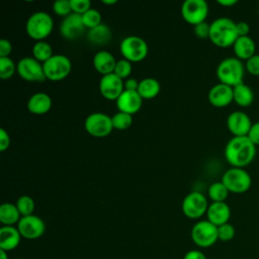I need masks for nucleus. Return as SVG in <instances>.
Listing matches in <instances>:
<instances>
[{"label": "nucleus", "instance_id": "nucleus-1", "mask_svg": "<svg viewBox=\"0 0 259 259\" xmlns=\"http://www.w3.org/2000/svg\"><path fill=\"white\" fill-rule=\"evenodd\" d=\"M225 158L232 167L244 168L251 164L256 156V146L245 137H233L225 147Z\"/></svg>", "mask_w": 259, "mask_h": 259}, {"label": "nucleus", "instance_id": "nucleus-2", "mask_svg": "<svg viewBox=\"0 0 259 259\" xmlns=\"http://www.w3.org/2000/svg\"><path fill=\"white\" fill-rule=\"evenodd\" d=\"M237 22L228 17H219L210 23L209 40L219 48L233 47L239 37L237 32Z\"/></svg>", "mask_w": 259, "mask_h": 259}, {"label": "nucleus", "instance_id": "nucleus-3", "mask_svg": "<svg viewBox=\"0 0 259 259\" xmlns=\"http://www.w3.org/2000/svg\"><path fill=\"white\" fill-rule=\"evenodd\" d=\"M245 70V65L241 60L236 57H230L219 63L215 74L220 83L235 87L243 83Z\"/></svg>", "mask_w": 259, "mask_h": 259}, {"label": "nucleus", "instance_id": "nucleus-4", "mask_svg": "<svg viewBox=\"0 0 259 259\" xmlns=\"http://www.w3.org/2000/svg\"><path fill=\"white\" fill-rule=\"evenodd\" d=\"M54 20L52 16L45 11H37L32 13L25 24V30L27 35L36 40L40 41L47 38L53 31Z\"/></svg>", "mask_w": 259, "mask_h": 259}, {"label": "nucleus", "instance_id": "nucleus-5", "mask_svg": "<svg viewBox=\"0 0 259 259\" xmlns=\"http://www.w3.org/2000/svg\"><path fill=\"white\" fill-rule=\"evenodd\" d=\"M119 51L123 59L131 63H139L147 58L149 47L144 38L137 35H128L120 41Z\"/></svg>", "mask_w": 259, "mask_h": 259}, {"label": "nucleus", "instance_id": "nucleus-6", "mask_svg": "<svg viewBox=\"0 0 259 259\" xmlns=\"http://www.w3.org/2000/svg\"><path fill=\"white\" fill-rule=\"evenodd\" d=\"M42 68L46 79L57 82L69 76L72 71V63L67 56L57 54L45 62Z\"/></svg>", "mask_w": 259, "mask_h": 259}, {"label": "nucleus", "instance_id": "nucleus-7", "mask_svg": "<svg viewBox=\"0 0 259 259\" xmlns=\"http://www.w3.org/2000/svg\"><path fill=\"white\" fill-rule=\"evenodd\" d=\"M230 192L233 193H244L251 187L252 179L250 174L244 168L231 167L229 168L222 177L221 180Z\"/></svg>", "mask_w": 259, "mask_h": 259}, {"label": "nucleus", "instance_id": "nucleus-8", "mask_svg": "<svg viewBox=\"0 0 259 259\" xmlns=\"http://www.w3.org/2000/svg\"><path fill=\"white\" fill-rule=\"evenodd\" d=\"M192 242L201 248H208L215 244L218 239V227L207 220L197 222L191 229Z\"/></svg>", "mask_w": 259, "mask_h": 259}, {"label": "nucleus", "instance_id": "nucleus-9", "mask_svg": "<svg viewBox=\"0 0 259 259\" xmlns=\"http://www.w3.org/2000/svg\"><path fill=\"white\" fill-rule=\"evenodd\" d=\"M208 202L204 194L199 191H191L182 200V212L185 217L191 220L199 219L206 214Z\"/></svg>", "mask_w": 259, "mask_h": 259}, {"label": "nucleus", "instance_id": "nucleus-10", "mask_svg": "<svg viewBox=\"0 0 259 259\" xmlns=\"http://www.w3.org/2000/svg\"><path fill=\"white\" fill-rule=\"evenodd\" d=\"M84 127L85 131L92 137H107L113 130L111 116L103 112H93L86 117Z\"/></svg>", "mask_w": 259, "mask_h": 259}, {"label": "nucleus", "instance_id": "nucleus-11", "mask_svg": "<svg viewBox=\"0 0 259 259\" xmlns=\"http://www.w3.org/2000/svg\"><path fill=\"white\" fill-rule=\"evenodd\" d=\"M208 15V5L204 0H186L181 6V16L187 23L195 26L204 22Z\"/></svg>", "mask_w": 259, "mask_h": 259}, {"label": "nucleus", "instance_id": "nucleus-12", "mask_svg": "<svg viewBox=\"0 0 259 259\" xmlns=\"http://www.w3.org/2000/svg\"><path fill=\"white\" fill-rule=\"evenodd\" d=\"M17 74L27 82H44L46 80L42 64L33 57H24L18 61Z\"/></svg>", "mask_w": 259, "mask_h": 259}, {"label": "nucleus", "instance_id": "nucleus-13", "mask_svg": "<svg viewBox=\"0 0 259 259\" xmlns=\"http://www.w3.org/2000/svg\"><path fill=\"white\" fill-rule=\"evenodd\" d=\"M16 228L18 229L21 237L27 240L38 239L46 231L45 222L35 214L21 217Z\"/></svg>", "mask_w": 259, "mask_h": 259}, {"label": "nucleus", "instance_id": "nucleus-14", "mask_svg": "<svg viewBox=\"0 0 259 259\" xmlns=\"http://www.w3.org/2000/svg\"><path fill=\"white\" fill-rule=\"evenodd\" d=\"M123 91V80L117 77L114 73L104 75L100 78L99 92L103 98L110 101H116Z\"/></svg>", "mask_w": 259, "mask_h": 259}, {"label": "nucleus", "instance_id": "nucleus-15", "mask_svg": "<svg viewBox=\"0 0 259 259\" xmlns=\"http://www.w3.org/2000/svg\"><path fill=\"white\" fill-rule=\"evenodd\" d=\"M85 30L86 27L84 26L82 15L73 12L63 18L60 24V33L64 38L68 40H74L78 38L85 32Z\"/></svg>", "mask_w": 259, "mask_h": 259}, {"label": "nucleus", "instance_id": "nucleus-16", "mask_svg": "<svg viewBox=\"0 0 259 259\" xmlns=\"http://www.w3.org/2000/svg\"><path fill=\"white\" fill-rule=\"evenodd\" d=\"M252 124L250 116L241 110L233 111L227 117V127L233 137L247 136Z\"/></svg>", "mask_w": 259, "mask_h": 259}, {"label": "nucleus", "instance_id": "nucleus-17", "mask_svg": "<svg viewBox=\"0 0 259 259\" xmlns=\"http://www.w3.org/2000/svg\"><path fill=\"white\" fill-rule=\"evenodd\" d=\"M207 99L213 107H226L234 101L233 87L223 83H218L209 89L207 93Z\"/></svg>", "mask_w": 259, "mask_h": 259}, {"label": "nucleus", "instance_id": "nucleus-18", "mask_svg": "<svg viewBox=\"0 0 259 259\" xmlns=\"http://www.w3.org/2000/svg\"><path fill=\"white\" fill-rule=\"evenodd\" d=\"M115 102L118 111L133 115L141 109L143 104V98L140 96L138 91L124 90Z\"/></svg>", "mask_w": 259, "mask_h": 259}, {"label": "nucleus", "instance_id": "nucleus-19", "mask_svg": "<svg viewBox=\"0 0 259 259\" xmlns=\"http://www.w3.org/2000/svg\"><path fill=\"white\" fill-rule=\"evenodd\" d=\"M207 221L217 227L229 223L231 218V208L225 202H211L206 210Z\"/></svg>", "mask_w": 259, "mask_h": 259}, {"label": "nucleus", "instance_id": "nucleus-20", "mask_svg": "<svg viewBox=\"0 0 259 259\" xmlns=\"http://www.w3.org/2000/svg\"><path fill=\"white\" fill-rule=\"evenodd\" d=\"M53 105L52 98L45 92H37L32 94L27 101V109L30 113L35 115H42L48 113Z\"/></svg>", "mask_w": 259, "mask_h": 259}, {"label": "nucleus", "instance_id": "nucleus-21", "mask_svg": "<svg viewBox=\"0 0 259 259\" xmlns=\"http://www.w3.org/2000/svg\"><path fill=\"white\" fill-rule=\"evenodd\" d=\"M21 235L14 226H3L0 229V250L9 252L16 249L20 243Z\"/></svg>", "mask_w": 259, "mask_h": 259}, {"label": "nucleus", "instance_id": "nucleus-22", "mask_svg": "<svg viewBox=\"0 0 259 259\" xmlns=\"http://www.w3.org/2000/svg\"><path fill=\"white\" fill-rule=\"evenodd\" d=\"M116 60L113 55L107 51H99L93 57V67L102 76L113 73Z\"/></svg>", "mask_w": 259, "mask_h": 259}, {"label": "nucleus", "instance_id": "nucleus-23", "mask_svg": "<svg viewBox=\"0 0 259 259\" xmlns=\"http://www.w3.org/2000/svg\"><path fill=\"white\" fill-rule=\"evenodd\" d=\"M233 51L235 57L241 61H247L255 55L256 45L252 37L239 36L233 45Z\"/></svg>", "mask_w": 259, "mask_h": 259}, {"label": "nucleus", "instance_id": "nucleus-24", "mask_svg": "<svg viewBox=\"0 0 259 259\" xmlns=\"http://www.w3.org/2000/svg\"><path fill=\"white\" fill-rule=\"evenodd\" d=\"M88 40L95 46L107 45L112 38V32L108 25L101 23L94 28H91L87 32Z\"/></svg>", "mask_w": 259, "mask_h": 259}, {"label": "nucleus", "instance_id": "nucleus-25", "mask_svg": "<svg viewBox=\"0 0 259 259\" xmlns=\"http://www.w3.org/2000/svg\"><path fill=\"white\" fill-rule=\"evenodd\" d=\"M161 90V85L155 78H145L139 83L138 93L143 98V100H151L158 96Z\"/></svg>", "mask_w": 259, "mask_h": 259}, {"label": "nucleus", "instance_id": "nucleus-26", "mask_svg": "<svg viewBox=\"0 0 259 259\" xmlns=\"http://www.w3.org/2000/svg\"><path fill=\"white\" fill-rule=\"evenodd\" d=\"M21 219V214L16 204L4 202L0 205V222L3 226L17 225Z\"/></svg>", "mask_w": 259, "mask_h": 259}, {"label": "nucleus", "instance_id": "nucleus-27", "mask_svg": "<svg viewBox=\"0 0 259 259\" xmlns=\"http://www.w3.org/2000/svg\"><path fill=\"white\" fill-rule=\"evenodd\" d=\"M233 98L240 107H248L254 101V93L251 87L242 83L233 87Z\"/></svg>", "mask_w": 259, "mask_h": 259}, {"label": "nucleus", "instance_id": "nucleus-28", "mask_svg": "<svg viewBox=\"0 0 259 259\" xmlns=\"http://www.w3.org/2000/svg\"><path fill=\"white\" fill-rule=\"evenodd\" d=\"M32 56L35 60H37L38 62L44 64L51 57L54 56L52 46L45 40L35 41L32 47Z\"/></svg>", "mask_w": 259, "mask_h": 259}, {"label": "nucleus", "instance_id": "nucleus-29", "mask_svg": "<svg viewBox=\"0 0 259 259\" xmlns=\"http://www.w3.org/2000/svg\"><path fill=\"white\" fill-rule=\"evenodd\" d=\"M230 191L225 186L222 181L213 182L207 189V194L212 202H222L225 201L229 195Z\"/></svg>", "mask_w": 259, "mask_h": 259}, {"label": "nucleus", "instance_id": "nucleus-30", "mask_svg": "<svg viewBox=\"0 0 259 259\" xmlns=\"http://www.w3.org/2000/svg\"><path fill=\"white\" fill-rule=\"evenodd\" d=\"M111 121L113 128L118 131H124L132 125L133 115L125 112L117 111L115 114L111 116Z\"/></svg>", "mask_w": 259, "mask_h": 259}, {"label": "nucleus", "instance_id": "nucleus-31", "mask_svg": "<svg viewBox=\"0 0 259 259\" xmlns=\"http://www.w3.org/2000/svg\"><path fill=\"white\" fill-rule=\"evenodd\" d=\"M16 206L21 214V217H26L33 214L34 210V200L29 195H21L16 200Z\"/></svg>", "mask_w": 259, "mask_h": 259}, {"label": "nucleus", "instance_id": "nucleus-32", "mask_svg": "<svg viewBox=\"0 0 259 259\" xmlns=\"http://www.w3.org/2000/svg\"><path fill=\"white\" fill-rule=\"evenodd\" d=\"M82 20L86 29H91L101 24V14L98 10L94 8H90L84 14H82Z\"/></svg>", "mask_w": 259, "mask_h": 259}, {"label": "nucleus", "instance_id": "nucleus-33", "mask_svg": "<svg viewBox=\"0 0 259 259\" xmlns=\"http://www.w3.org/2000/svg\"><path fill=\"white\" fill-rule=\"evenodd\" d=\"M17 72V66L12 59L0 58V78L3 80L11 78Z\"/></svg>", "mask_w": 259, "mask_h": 259}, {"label": "nucleus", "instance_id": "nucleus-34", "mask_svg": "<svg viewBox=\"0 0 259 259\" xmlns=\"http://www.w3.org/2000/svg\"><path fill=\"white\" fill-rule=\"evenodd\" d=\"M132 71H133L132 63L130 61L125 60V59H121V60H118L116 62V65H115L113 73L117 77H119L120 79L125 80V79L130 78V75H131Z\"/></svg>", "mask_w": 259, "mask_h": 259}, {"label": "nucleus", "instance_id": "nucleus-35", "mask_svg": "<svg viewBox=\"0 0 259 259\" xmlns=\"http://www.w3.org/2000/svg\"><path fill=\"white\" fill-rule=\"evenodd\" d=\"M53 10H54L55 14L65 18L66 16H68V15H70L72 13L70 0H58V1H55L54 4H53Z\"/></svg>", "mask_w": 259, "mask_h": 259}, {"label": "nucleus", "instance_id": "nucleus-36", "mask_svg": "<svg viewBox=\"0 0 259 259\" xmlns=\"http://www.w3.org/2000/svg\"><path fill=\"white\" fill-rule=\"evenodd\" d=\"M235 228L230 223L218 227V239L222 242H229L235 237Z\"/></svg>", "mask_w": 259, "mask_h": 259}, {"label": "nucleus", "instance_id": "nucleus-37", "mask_svg": "<svg viewBox=\"0 0 259 259\" xmlns=\"http://www.w3.org/2000/svg\"><path fill=\"white\" fill-rule=\"evenodd\" d=\"M71 9L73 13L82 15L91 8V2L89 0H70Z\"/></svg>", "mask_w": 259, "mask_h": 259}, {"label": "nucleus", "instance_id": "nucleus-38", "mask_svg": "<svg viewBox=\"0 0 259 259\" xmlns=\"http://www.w3.org/2000/svg\"><path fill=\"white\" fill-rule=\"evenodd\" d=\"M245 68L250 75L259 76V54H255L253 57L247 60Z\"/></svg>", "mask_w": 259, "mask_h": 259}, {"label": "nucleus", "instance_id": "nucleus-39", "mask_svg": "<svg viewBox=\"0 0 259 259\" xmlns=\"http://www.w3.org/2000/svg\"><path fill=\"white\" fill-rule=\"evenodd\" d=\"M209 29H210V23H207L206 21H204L194 26V34L199 38H208Z\"/></svg>", "mask_w": 259, "mask_h": 259}, {"label": "nucleus", "instance_id": "nucleus-40", "mask_svg": "<svg viewBox=\"0 0 259 259\" xmlns=\"http://www.w3.org/2000/svg\"><path fill=\"white\" fill-rule=\"evenodd\" d=\"M247 137L255 146H259V120L252 124Z\"/></svg>", "mask_w": 259, "mask_h": 259}, {"label": "nucleus", "instance_id": "nucleus-41", "mask_svg": "<svg viewBox=\"0 0 259 259\" xmlns=\"http://www.w3.org/2000/svg\"><path fill=\"white\" fill-rule=\"evenodd\" d=\"M12 52V45L6 38L0 39V58H8Z\"/></svg>", "mask_w": 259, "mask_h": 259}, {"label": "nucleus", "instance_id": "nucleus-42", "mask_svg": "<svg viewBox=\"0 0 259 259\" xmlns=\"http://www.w3.org/2000/svg\"><path fill=\"white\" fill-rule=\"evenodd\" d=\"M10 146V136L5 131V128H0V151L4 152L6 151Z\"/></svg>", "mask_w": 259, "mask_h": 259}, {"label": "nucleus", "instance_id": "nucleus-43", "mask_svg": "<svg viewBox=\"0 0 259 259\" xmlns=\"http://www.w3.org/2000/svg\"><path fill=\"white\" fill-rule=\"evenodd\" d=\"M237 26V32L239 36H247L249 35L250 31V26L246 21H239L236 24Z\"/></svg>", "mask_w": 259, "mask_h": 259}, {"label": "nucleus", "instance_id": "nucleus-44", "mask_svg": "<svg viewBox=\"0 0 259 259\" xmlns=\"http://www.w3.org/2000/svg\"><path fill=\"white\" fill-rule=\"evenodd\" d=\"M139 83L140 81H138L135 78H127L123 81V85H124V90H128V91H138V87H139Z\"/></svg>", "mask_w": 259, "mask_h": 259}, {"label": "nucleus", "instance_id": "nucleus-45", "mask_svg": "<svg viewBox=\"0 0 259 259\" xmlns=\"http://www.w3.org/2000/svg\"><path fill=\"white\" fill-rule=\"evenodd\" d=\"M183 259H206V257L199 250H190L184 255Z\"/></svg>", "mask_w": 259, "mask_h": 259}, {"label": "nucleus", "instance_id": "nucleus-46", "mask_svg": "<svg viewBox=\"0 0 259 259\" xmlns=\"http://www.w3.org/2000/svg\"><path fill=\"white\" fill-rule=\"evenodd\" d=\"M217 2L224 7H232L238 3L237 0H218Z\"/></svg>", "mask_w": 259, "mask_h": 259}, {"label": "nucleus", "instance_id": "nucleus-47", "mask_svg": "<svg viewBox=\"0 0 259 259\" xmlns=\"http://www.w3.org/2000/svg\"><path fill=\"white\" fill-rule=\"evenodd\" d=\"M116 2H117L116 0H102V3L105 4V5H113Z\"/></svg>", "mask_w": 259, "mask_h": 259}, {"label": "nucleus", "instance_id": "nucleus-48", "mask_svg": "<svg viewBox=\"0 0 259 259\" xmlns=\"http://www.w3.org/2000/svg\"><path fill=\"white\" fill-rule=\"evenodd\" d=\"M0 259H8V255L6 251L0 250Z\"/></svg>", "mask_w": 259, "mask_h": 259}, {"label": "nucleus", "instance_id": "nucleus-49", "mask_svg": "<svg viewBox=\"0 0 259 259\" xmlns=\"http://www.w3.org/2000/svg\"><path fill=\"white\" fill-rule=\"evenodd\" d=\"M17 259H20V258H17Z\"/></svg>", "mask_w": 259, "mask_h": 259}]
</instances>
